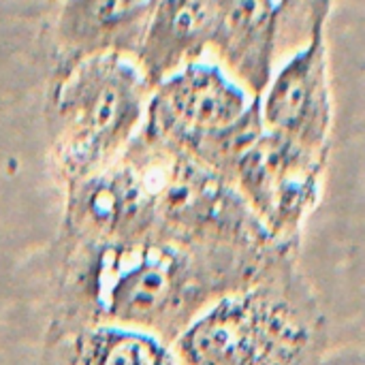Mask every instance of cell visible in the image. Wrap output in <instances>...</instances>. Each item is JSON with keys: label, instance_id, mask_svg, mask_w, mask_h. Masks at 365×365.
<instances>
[{"label": "cell", "instance_id": "cell-10", "mask_svg": "<svg viewBox=\"0 0 365 365\" xmlns=\"http://www.w3.org/2000/svg\"><path fill=\"white\" fill-rule=\"evenodd\" d=\"M216 0H156L135 56L152 88L175 68L203 58L214 28Z\"/></svg>", "mask_w": 365, "mask_h": 365}, {"label": "cell", "instance_id": "cell-9", "mask_svg": "<svg viewBox=\"0 0 365 365\" xmlns=\"http://www.w3.org/2000/svg\"><path fill=\"white\" fill-rule=\"evenodd\" d=\"M45 365H178L171 342L115 323H51Z\"/></svg>", "mask_w": 365, "mask_h": 365}, {"label": "cell", "instance_id": "cell-6", "mask_svg": "<svg viewBox=\"0 0 365 365\" xmlns=\"http://www.w3.org/2000/svg\"><path fill=\"white\" fill-rule=\"evenodd\" d=\"M325 163L327 156L263 128L231 160L225 175L261 227L280 246L293 250L321 199Z\"/></svg>", "mask_w": 365, "mask_h": 365}, {"label": "cell", "instance_id": "cell-8", "mask_svg": "<svg viewBox=\"0 0 365 365\" xmlns=\"http://www.w3.org/2000/svg\"><path fill=\"white\" fill-rule=\"evenodd\" d=\"M156 0H64L56 19V71L94 56H137Z\"/></svg>", "mask_w": 365, "mask_h": 365}, {"label": "cell", "instance_id": "cell-3", "mask_svg": "<svg viewBox=\"0 0 365 365\" xmlns=\"http://www.w3.org/2000/svg\"><path fill=\"white\" fill-rule=\"evenodd\" d=\"M150 94L126 53H94L56 71L45 113L58 180L71 186L115 163L141 130Z\"/></svg>", "mask_w": 365, "mask_h": 365}, {"label": "cell", "instance_id": "cell-5", "mask_svg": "<svg viewBox=\"0 0 365 365\" xmlns=\"http://www.w3.org/2000/svg\"><path fill=\"white\" fill-rule=\"evenodd\" d=\"M334 0H216L207 51L259 96L274 68L327 28Z\"/></svg>", "mask_w": 365, "mask_h": 365}, {"label": "cell", "instance_id": "cell-7", "mask_svg": "<svg viewBox=\"0 0 365 365\" xmlns=\"http://www.w3.org/2000/svg\"><path fill=\"white\" fill-rule=\"evenodd\" d=\"M325 30L287 56L259 94L263 128L327 156L334 130V92Z\"/></svg>", "mask_w": 365, "mask_h": 365}, {"label": "cell", "instance_id": "cell-4", "mask_svg": "<svg viewBox=\"0 0 365 365\" xmlns=\"http://www.w3.org/2000/svg\"><path fill=\"white\" fill-rule=\"evenodd\" d=\"M141 130L225 175L231 160L263 130L259 96L216 60L199 58L152 88Z\"/></svg>", "mask_w": 365, "mask_h": 365}, {"label": "cell", "instance_id": "cell-1", "mask_svg": "<svg viewBox=\"0 0 365 365\" xmlns=\"http://www.w3.org/2000/svg\"><path fill=\"white\" fill-rule=\"evenodd\" d=\"M53 323H115L167 342L214 299L261 276L293 250H248L165 235L62 237Z\"/></svg>", "mask_w": 365, "mask_h": 365}, {"label": "cell", "instance_id": "cell-2", "mask_svg": "<svg viewBox=\"0 0 365 365\" xmlns=\"http://www.w3.org/2000/svg\"><path fill=\"white\" fill-rule=\"evenodd\" d=\"M171 349L178 365H325L329 329L289 255L205 306Z\"/></svg>", "mask_w": 365, "mask_h": 365}]
</instances>
